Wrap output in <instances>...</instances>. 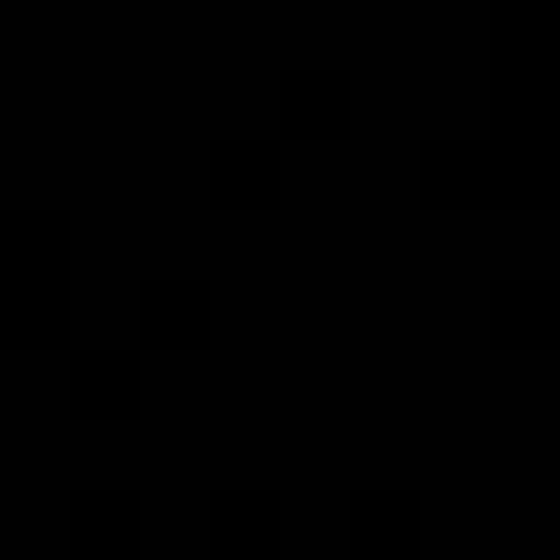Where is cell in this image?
I'll use <instances>...</instances> for the list:
<instances>
[{"label":"cell","instance_id":"cell-1","mask_svg":"<svg viewBox=\"0 0 560 560\" xmlns=\"http://www.w3.org/2000/svg\"><path fill=\"white\" fill-rule=\"evenodd\" d=\"M420 192L455 210H551L560 201V131H455L420 149Z\"/></svg>","mask_w":560,"mask_h":560},{"label":"cell","instance_id":"cell-2","mask_svg":"<svg viewBox=\"0 0 560 560\" xmlns=\"http://www.w3.org/2000/svg\"><path fill=\"white\" fill-rule=\"evenodd\" d=\"M0 332L9 341H35V350H61L70 341V262L9 271L0 280Z\"/></svg>","mask_w":560,"mask_h":560},{"label":"cell","instance_id":"cell-3","mask_svg":"<svg viewBox=\"0 0 560 560\" xmlns=\"http://www.w3.org/2000/svg\"><path fill=\"white\" fill-rule=\"evenodd\" d=\"M210 324H219L210 280H149L140 289V341L149 350H192V341H210Z\"/></svg>","mask_w":560,"mask_h":560},{"label":"cell","instance_id":"cell-4","mask_svg":"<svg viewBox=\"0 0 560 560\" xmlns=\"http://www.w3.org/2000/svg\"><path fill=\"white\" fill-rule=\"evenodd\" d=\"M490 332L508 350H560V271L542 280H499L490 289Z\"/></svg>","mask_w":560,"mask_h":560},{"label":"cell","instance_id":"cell-5","mask_svg":"<svg viewBox=\"0 0 560 560\" xmlns=\"http://www.w3.org/2000/svg\"><path fill=\"white\" fill-rule=\"evenodd\" d=\"M140 394H149L140 350H105V341H79L70 350V402L79 411H140Z\"/></svg>","mask_w":560,"mask_h":560},{"label":"cell","instance_id":"cell-6","mask_svg":"<svg viewBox=\"0 0 560 560\" xmlns=\"http://www.w3.org/2000/svg\"><path fill=\"white\" fill-rule=\"evenodd\" d=\"M490 122H516V131H560V52H534V61H499V88H490Z\"/></svg>","mask_w":560,"mask_h":560},{"label":"cell","instance_id":"cell-7","mask_svg":"<svg viewBox=\"0 0 560 560\" xmlns=\"http://www.w3.org/2000/svg\"><path fill=\"white\" fill-rule=\"evenodd\" d=\"M350 70H289L280 79V122H289V140H332V131H350Z\"/></svg>","mask_w":560,"mask_h":560},{"label":"cell","instance_id":"cell-8","mask_svg":"<svg viewBox=\"0 0 560 560\" xmlns=\"http://www.w3.org/2000/svg\"><path fill=\"white\" fill-rule=\"evenodd\" d=\"M35 262H70V210L0 201V280L9 271H35Z\"/></svg>","mask_w":560,"mask_h":560},{"label":"cell","instance_id":"cell-9","mask_svg":"<svg viewBox=\"0 0 560 560\" xmlns=\"http://www.w3.org/2000/svg\"><path fill=\"white\" fill-rule=\"evenodd\" d=\"M210 192L219 201H271L280 192V140H210Z\"/></svg>","mask_w":560,"mask_h":560},{"label":"cell","instance_id":"cell-10","mask_svg":"<svg viewBox=\"0 0 560 560\" xmlns=\"http://www.w3.org/2000/svg\"><path fill=\"white\" fill-rule=\"evenodd\" d=\"M280 499L271 490H219L210 499V542L219 551H280Z\"/></svg>","mask_w":560,"mask_h":560},{"label":"cell","instance_id":"cell-11","mask_svg":"<svg viewBox=\"0 0 560 560\" xmlns=\"http://www.w3.org/2000/svg\"><path fill=\"white\" fill-rule=\"evenodd\" d=\"M560 52V9L551 0H499L490 9V61H534Z\"/></svg>","mask_w":560,"mask_h":560},{"label":"cell","instance_id":"cell-12","mask_svg":"<svg viewBox=\"0 0 560 560\" xmlns=\"http://www.w3.org/2000/svg\"><path fill=\"white\" fill-rule=\"evenodd\" d=\"M149 525H140V499L131 490H79L70 499V542L79 551H96V542H114V551H131Z\"/></svg>","mask_w":560,"mask_h":560},{"label":"cell","instance_id":"cell-13","mask_svg":"<svg viewBox=\"0 0 560 560\" xmlns=\"http://www.w3.org/2000/svg\"><path fill=\"white\" fill-rule=\"evenodd\" d=\"M350 542H359V551H385V542L411 551V542H420V499H411V490H359V499H350Z\"/></svg>","mask_w":560,"mask_h":560},{"label":"cell","instance_id":"cell-14","mask_svg":"<svg viewBox=\"0 0 560 560\" xmlns=\"http://www.w3.org/2000/svg\"><path fill=\"white\" fill-rule=\"evenodd\" d=\"M0 35H9V18H0Z\"/></svg>","mask_w":560,"mask_h":560}]
</instances>
